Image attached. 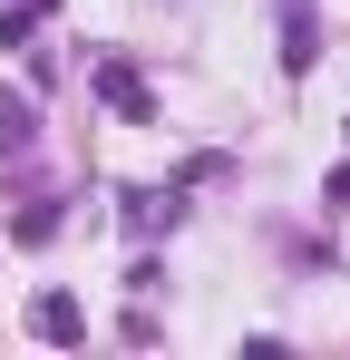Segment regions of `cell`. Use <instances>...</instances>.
Instances as JSON below:
<instances>
[{"instance_id":"6da1fadb","label":"cell","mask_w":350,"mask_h":360,"mask_svg":"<svg viewBox=\"0 0 350 360\" xmlns=\"http://www.w3.org/2000/svg\"><path fill=\"white\" fill-rule=\"evenodd\" d=\"M30 331H39V341H78V331H88V311H78L68 292H39V302H30Z\"/></svg>"},{"instance_id":"7a4b0ae2","label":"cell","mask_w":350,"mask_h":360,"mask_svg":"<svg viewBox=\"0 0 350 360\" xmlns=\"http://www.w3.org/2000/svg\"><path fill=\"white\" fill-rule=\"evenodd\" d=\"M175 214H185V195H156V185H136V195H127V224H136V234H156V224H175Z\"/></svg>"},{"instance_id":"3957f363","label":"cell","mask_w":350,"mask_h":360,"mask_svg":"<svg viewBox=\"0 0 350 360\" xmlns=\"http://www.w3.org/2000/svg\"><path fill=\"white\" fill-rule=\"evenodd\" d=\"M98 88H108V98H117V108H127V117H146V88H136V78H127V68H117V59L98 68Z\"/></svg>"},{"instance_id":"277c9868","label":"cell","mask_w":350,"mask_h":360,"mask_svg":"<svg viewBox=\"0 0 350 360\" xmlns=\"http://www.w3.org/2000/svg\"><path fill=\"white\" fill-rule=\"evenodd\" d=\"M30 136H39V117H30L20 98H0V146H30Z\"/></svg>"}]
</instances>
